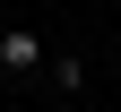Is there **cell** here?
<instances>
[{
  "label": "cell",
  "instance_id": "cell-2",
  "mask_svg": "<svg viewBox=\"0 0 121 112\" xmlns=\"http://www.w3.org/2000/svg\"><path fill=\"white\" fill-rule=\"evenodd\" d=\"M52 86L78 95V86H86V60H78V52H52Z\"/></svg>",
  "mask_w": 121,
  "mask_h": 112
},
{
  "label": "cell",
  "instance_id": "cell-1",
  "mask_svg": "<svg viewBox=\"0 0 121 112\" xmlns=\"http://www.w3.org/2000/svg\"><path fill=\"white\" fill-rule=\"evenodd\" d=\"M43 69V35L35 26H0V78H35Z\"/></svg>",
  "mask_w": 121,
  "mask_h": 112
}]
</instances>
